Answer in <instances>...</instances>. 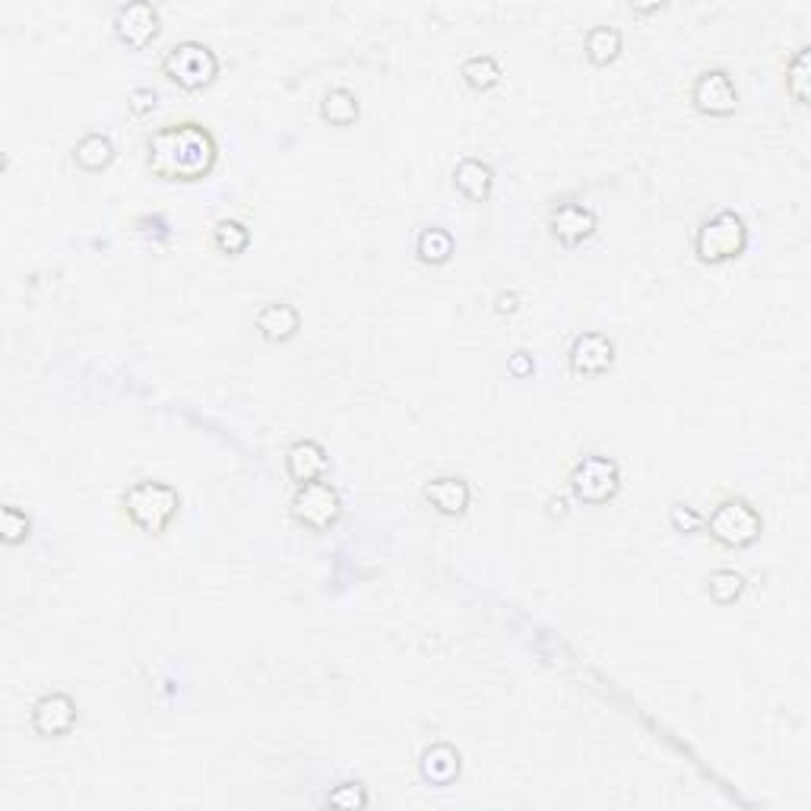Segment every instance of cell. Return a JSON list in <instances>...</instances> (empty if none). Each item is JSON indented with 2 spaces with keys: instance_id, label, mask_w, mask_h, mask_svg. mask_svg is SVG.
<instances>
[{
  "instance_id": "cell-1",
  "label": "cell",
  "mask_w": 811,
  "mask_h": 811,
  "mask_svg": "<svg viewBox=\"0 0 811 811\" xmlns=\"http://www.w3.org/2000/svg\"><path fill=\"white\" fill-rule=\"evenodd\" d=\"M219 162V143L213 131L194 121H168L146 137V166L162 181H203Z\"/></svg>"
},
{
  "instance_id": "cell-2",
  "label": "cell",
  "mask_w": 811,
  "mask_h": 811,
  "mask_svg": "<svg viewBox=\"0 0 811 811\" xmlns=\"http://www.w3.org/2000/svg\"><path fill=\"white\" fill-rule=\"evenodd\" d=\"M178 507H181V495L178 488H171L168 482L159 478H140L134 482L124 495H121V510L124 517L143 532H159L168 530V523L178 517Z\"/></svg>"
},
{
  "instance_id": "cell-3",
  "label": "cell",
  "mask_w": 811,
  "mask_h": 811,
  "mask_svg": "<svg viewBox=\"0 0 811 811\" xmlns=\"http://www.w3.org/2000/svg\"><path fill=\"white\" fill-rule=\"evenodd\" d=\"M703 527H707V536L723 549H748L761 539L764 520H761L755 504L745 502L742 495H723L713 504Z\"/></svg>"
},
{
  "instance_id": "cell-4",
  "label": "cell",
  "mask_w": 811,
  "mask_h": 811,
  "mask_svg": "<svg viewBox=\"0 0 811 811\" xmlns=\"http://www.w3.org/2000/svg\"><path fill=\"white\" fill-rule=\"evenodd\" d=\"M159 70H162L168 83H174L178 89L200 92V89H206L219 77V57L210 45L188 38V42H178V45L168 48Z\"/></svg>"
},
{
  "instance_id": "cell-5",
  "label": "cell",
  "mask_w": 811,
  "mask_h": 811,
  "mask_svg": "<svg viewBox=\"0 0 811 811\" xmlns=\"http://www.w3.org/2000/svg\"><path fill=\"white\" fill-rule=\"evenodd\" d=\"M745 248H748V225L732 210L713 213L695 232V254H698L700 263H710V267L742 257Z\"/></svg>"
},
{
  "instance_id": "cell-6",
  "label": "cell",
  "mask_w": 811,
  "mask_h": 811,
  "mask_svg": "<svg viewBox=\"0 0 811 811\" xmlns=\"http://www.w3.org/2000/svg\"><path fill=\"white\" fill-rule=\"evenodd\" d=\"M571 495L581 504L589 507H599V504H609L621 488V470L612 457H602V453H587L574 463L571 476Z\"/></svg>"
},
{
  "instance_id": "cell-7",
  "label": "cell",
  "mask_w": 811,
  "mask_h": 811,
  "mask_svg": "<svg viewBox=\"0 0 811 811\" xmlns=\"http://www.w3.org/2000/svg\"><path fill=\"white\" fill-rule=\"evenodd\" d=\"M289 514L299 527H305L308 532H327L334 530L342 517V498L330 482L317 478L308 485H295Z\"/></svg>"
},
{
  "instance_id": "cell-8",
  "label": "cell",
  "mask_w": 811,
  "mask_h": 811,
  "mask_svg": "<svg viewBox=\"0 0 811 811\" xmlns=\"http://www.w3.org/2000/svg\"><path fill=\"white\" fill-rule=\"evenodd\" d=\"M159 26H162L159 10L149 0H131V3H124V7L114 10V38L124 48H131V52L149 48L156 42V35H159Z\"/></svg>"
},
{
  "instance_id": "cell-9",
  "label": "cell",
  "mask_w": 811,
  "mask_h": 811,
  "mask_svg": "<svg viewBox=\"0 0 811 811\" xmlns=\"http://www.w3.org/2000/svg\"><path fill=\"white\" fill-rule=\"evenodd\" d=\"M691 105L707 117H729L739 112V89L735 80L720 67L700 70L691 83Z\"/></svg>"
},
{
  "instance_id": "cell-10",
  "label": "cell",
  "mask_w": 811,
  "mask_h": 811,
  "mask_svg": "<svg viewBox=\"0 0 811 811\" xmlns=\"http://www.w3.org/2000/svg\"><path fill=\"white\" fill-rule=\"evenodd\" d=\"M599 219L584 203H561L549 213V232L561 248H581L587 238L596 235Z\"/></svg>"
},
{
  "instance_id": "cell-11",
  "label": "cell",
  "mask_w": 811,
  "mask_h": 811,
  "mask_svg": "<svg viewBox=\"0 0 811 811\" xmlns=\"http://www.w3.org/2000/svg\"><path fill=\"white\" fill-rule=\"evenodd\" d=\"M77 726V700L64 691H48L32 703V729L42 739H60Z\"/></svg>"
},
{
  "instance_id": "cell-12",
  "label": "cell",
  "mask_w": 811,
  "mask_h": 811,
  "mask_svg": "<svg viewBox=\"0 0 811 811\" xmlns=\"http://www.w3.org/2000/svg\"><path fill=\"white\" fill-rule=\"evenodd\" d=\"M616 362V346L606 334H581L574 336L571 349H567V364L574 374L581 378H596L602 371H609Z\"/></svg>"
},
{
  "instance_id": "cell-13",
  "label": "cell",
  "mask_w": 811,
  "mask_h": 811,
  "mask_svg": "<svg viewBox=\"0 0 811 811\" xmlns=\"http://www.w3.org/2000/svg\"><path fill=\"white\" fill-rule=\"evenodd\" d=\"M421 498L441 517H463L470 510V502H473V488H470L466 478L438 476L421 488Z\"/></svg>"
},
{
  "instance_id": "cell-14",
  "label": "cell",
  "mask_w": 811,
  "mask_h": 811,
  "mask_svg": "<svg viewBox=\"0 0 811 811\" xmlns=\"http://www.w3.org/2000/svg\"><path fill=\"white\" fill-rule=\"evenodd\" d=\"M327 450L320 448L317 441L311 438H302L295 444H289L285 450V476L292 478L295 485H308V482H317L327 473Z\"/></svg>"
},
{
  "instance_id": "cell-15",
  "label": "cell",
  "mask_w": 811,
  "mask_h": 811,
  "mask_svg": "<svg viewBox=\"0 0 811 811\" xmlns=\"http://www.w3.org/2000/svg\"><path fill=\"white\" fill-rule=\"evenodd\" d=\"M463 770V757L450 742L428 745L419 757V777L428 786H453Z\"/></svg>"
},
{
  "instance_id": "cell-16",
  "label": "cell",
  "mask_w": 811,
  "mask_h": 811,
  "mask_svg": "<svg viewBox=\"0 0 811 811\" xmlns=\"http://www.w3.org/2000/svg\"><path fill=\"white\" fill-rule=\"evenodd\" d=\"M254 327L267 342H289L302 330V314L292 305H285V302H270V305L257 311Z\"/></svg>"
},
{
  "instance_id": "cell-17",
  "label": "cell",
  "mask_w": 811,
  "mask_h": 811,
  "mask_svg": "<svg viewBox=\"0 0 811 811\" xmlns=\"http://www.w3.org/2000/svg\"><path fill=\"white\" fill-rule=\"evenodd\" d=\"M453 188L466 200H473V203H485L492 196V188H495V171H492L488 162H482L476 156H466L453 168Z\"/></svg>"
},
{
  "instance_id": "cell-18",
  "label": "cell",
  "mask_w": 811,
  "mask_h": 811,
  "mask_svg": "<svg viewBox=\"0 0 811 811\" xmlns=\"http://www.w3.org/2000/svg\"><path fill=\"white\" fill-rule=\"evenodd\" d=\"M359 114H362V105H359L352 89L336 86L320 99V121L330 127H352L359 121Z\"/></svg>"
},
{
  "instance_id": "cell-19",
  "label": "cell",
  "mask_w": 811,
  "mask_h": 811,
  "mask_svg": "<svg viewBox=\"0 0 811 811\" xmlns=\"http://www.w3.org/2000/svg\"><path fill=\"white\" fill-rule=\"evenodd\" d=\"M74 162L83 168V171H102L114 162V143L109 134H86L74 146Z\"/></svg>"
},
{
  "instance_id": "cell-20",
  "label": "cell",
  "mask_w": 811,
  "mask_h": 811,
  "mask_svg": "<svg viewBox=\"0 0 811 811\" xmlns=\"http://www.w3.org/2000/svg\"><path fill=\"white\" fill-rule=\"evenodd\" d=\"M584 55L593 67H609L621 55V32L616 26H593L584 38Z\"/></svg>"
},
{
  "instance_id": "cell-21",
  "label": "cell",
  "mask_w": 811,
  "mask_h": 811,
  "mask_svg": "<svg viewBox=\"0 0 811 811\" xmlns=\"http://www.w3.org/2000/svg\"><path fill=\"white\" fill-rule=\"evenodd\" d=\"M416 257L428 267H444L450 257H453V238L450 232L431 225V228H421L419 238H416Z\"/></svg>"
},
{
  "instance_id": "cell-22",
  "label": "cell",
  "mask_w": 811,
  "mask_h": 811,
  "mask_svg": "<svg viewBox=\"0 0 811 811\" xmlns=\"http://www.w3.org/2000/svg\"><path fill=\"white\" fill-rule=\"evenodd\" d=\"M460 77H463V83L470 86L473 92H488V89H495V86L502 83V67H498L495 57L488 55L466 57L463 67H460Z\"/></svg>"
},
{
  "instance_id": "cell-23",
  "label": "cell",
  "mask_w": 811,
  "mask_h": 811,
  "mask_svg": "<svg viewBox=\"0 0 811 811\" xmlns=\"http://www.w3.org/2000/svg\"><path fill=\"white\" fill-rule=\"evenodd\" d=\"M210 241H213V248H216L219 254L235 257V254L248 251V245H251V232H248V225L238 223V219H219V223L213 225Z\"/></svg>"
},
{
  "instance_id": "cell-24",
  "label": "cell",
  "mask_w": 811,
  "mask_h": 811,
  "mask_svg": "<svg viewBox=\"0 0 811 811\" xmlns=\"http://www.w3.org/2000/svg\"><path fill=\"white\" fill-rule=\"evenodd\" d=\"M745 587H748L745 577L739 571H732V567H720V571H713L707 577V596L713 602H720V606H732L735 599H742Z\"/></svg>"
},
{
  "instance_id": "cell-25",
  "label": "cell",
  "mask_w": 811,
  "mask_h": 811,
  "mask_svg": "<svg viewBox=\"0 0 811 811\" xmlns=\"http://www.w3.org/2000/svg\"><path fill=\"white\" fill-rule=\"evenodd\" d=\"M809 45H802L792 60L786 64V92L792 95L796 105H809Z\"/></svg>"
},
{
  "instance_id": "cell-26",
  "label": "cell",
  "mask_w": 811,
  "mask_h": 811,
  "mask_svg": "<svg viewBox=\"0 0 811 811\" xmlns=\"http://www.w3.org/2000/svg\"><path fill=\"white\" fill-rule=\"evenodd\" d=\"M29 530H32V523H29V517L20 510V507L7 504V507L0 510V536H3V542H7V545H20V542H26Z\"/></svg>"
},
{
  "instance_id": "cell-27",
  "label": "cell",
  "mask_w": 811,
  "mask_h": 811,
  "mask_svg": "<svg viewBox=\"0 0 811 811\" xmlns=\"http://www.w3.org/2000/svg\"><path fill=\"white\" fill-rule=\"evenodd\" d=\"M666 520H669L672 530L682 532V536H695V532L703 530V517H700L691 504L675 502L669 507V517H666Z\"/></svg>"
},
{
  "instance_id": "cell-28",
  "label": "cell",
  "mask_w": 811,
  "mask_h": 811,
  "mask_svg": "<svg viewBox=\"0 0 811 811\" xmlns=\"http://www.w3.org/2000/svg\"><path fill=\"white\" fill-rule=\"evenodd\" d=\"M327 802L336 806V809H364L368 806V792L362 789V784H342L327 796Z\"/></svg>"
},
{
  "instance_id": "cell-29",
  "label": "cell",
  "mask_w": 811,
  "mask_h": 811,
  "mask_svg": "<svg viewBox=\"0 0 811 811\" xmlns=\"http://www.w3.org/2000/svg\"><path fill=\"white\" fill-rule=\"evenodd\" d=\"M156 105H159V95H156V89L153 86H140V89H134L131 95H127V109L134 117H146V114L156 112Z\"/></svg>"
},
{
  "instance_id": "cell-30",
  "label": "cell",
  "mask_w": 811,
  "mask_h": 811,
  "mask_svg": "<svg viewBox=\"0 0 811 811\" xmlns=\"http://www.w3.org/2000/svg\"><path fill=\"white\" fill-rule=\"evenodd\" d=\"M507 371H510L514 378H530L532 371H536V362H532L530 352H514V356L507 359Z\"/></svg>"
},
{
  "instance_id": "cell-31",
  "label": "cell",
  "mask_w": 811,
  "mask_h": 811,
  "mask_svg": "<svg viewBox=\"0 0 811 811\" xmlns=\"http://www.w3.org/2000/svg\"><path fill=\"white\" fill-rule=\"evenodd\" d=\"M495 308H498V314H514V311L520 308L517 292H502V295L495 299Z\"/></svg>"
},
{
  "instance_id": "cell-32",
  "label": "cell",
  "mask_w": 811,
  "mask_h": 811,
  "mask_svg": "<svg viewBox=\"0 0 811 811\" xmlns=\"http://www.w3.org/2000/svg\"><path fill=\"white\" fill-rule=\"evenodd\" d=\"M564 514H567V502H564L561 495L559 498H552V502H549V517H564Z\"/></svg>"
}]
</instances>
